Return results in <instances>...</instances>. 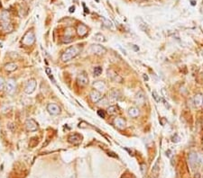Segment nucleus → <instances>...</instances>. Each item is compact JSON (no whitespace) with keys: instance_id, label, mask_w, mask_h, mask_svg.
<instances>
[{"instance_id":"1","label":"nucleus","mask_w":203,"mask_h":178,"mask_svg":"<svg viewBox=\"0 0 203 178\" xmlns=\"http://www.w3.org/2000/svg\"><path fill=\"white\" fill-rule=\"evenodd\" d=\"M80 51H81V47L80 45L70 46V47L67 48L66 50L62 54L61 60L63 62H68L70 60H72L73 58L78 56Z\"/></svg>"},{"instance_id":"2","label":"nucleus","mask_w":203,"mask_h":178,"mask_svg":"<svg viewBox=\"0 0 203 178\" xmlns=\"http://www.w3.org/2000/svg\"><path fill=\"white\" fill-rule=\"evenodd\" d=\"M0 21H1V24H2V29L6 32H11L13 31L14 27L12 25V23H10L9 14H8L7 11H4L0 15Z\"/></svg>"},{"instance_id":"3","label":"nucleus","mask_w":203,"mask_h":178,"mask_svg":"<svg viewBox=\"0 0 203 178\" xmlns=\"http://www.w3.org/2000/svg\"><path fill=\"white\" fill-rule=\"evenodd\" d=\"M189 162L194 168L203 165V154L190 153L189 155Z\"/></svg>"},{"instance_id":"4","label":"nucleus","mask_w":203,"mask_h":178,"mask_svg":"<svg viewBox=\"0 0 203 178\" xmlns=\"http://www.w3.org/2000/svg\"><path fill=\"white\" fill-rule=\"evenodd\" d=\"M35 41V36H34V32L29 31L24 34L23 40H22V43L25 46H31Z\"/></svg>"},{"instance_id":"5","label":"nucleus","mask_w":203,"mask_h":178,"mask_svg":"<svg viewBox=\"0 0 203 178\" xmlns=\"http://www.w3.org/2000/svg\"><path fill=\"white\" fill-rule=\"evenodd\" d=\"M77 84L79 86H86L89 84V78L88 75L85 72H81L77 76Z\"/></svg>"},{"instance_id":"6","label":"nucleus","mask_w":203,"mask_h":178,"mask_svg":"<svg viewBox=\"0 0 203 178\" xmlns=\"http://www.w3.org/2000/svg\"><path fill=\"white\" fill-rule=\"evenodd\" d=\"M15 88H16V84L15 79H13V78L8 79L7 84H6V90H7V94H13L15 91Z\"/></svg>"},{"instance_id":"7","label":"nucleus","mask_w":203,"mask_h":178,"mask_svg":"<svg viewBox=\"0 0 203 178\" xmlns=\"http://www.w3.org/2000/svg\"><path fill=\"white\" fill-rule=\"evenodd\" d=\"M90 50L92 53L97 54V55H102L107 52V49L104 48L103 46L99 45V44H93L90 47Z\"/></svg>"},{"instance_id":"8","label":"nucleus","mask_w":203,"mask_h":178,"mask_svg":"<svg viewBox=\"0 0 203 178\" xmlns=\"http://www.w3.org/2000/svg\"><path fill=\"white\" fill-rule=\"evenodd\" d=\"M35 87H36V81L34 79H30L27 82V84H26L25 87H24V92H25L26 94H30L34 92Z\"/></svg>"},{"instance_id":"9","label":"nucleus","mask_w":203,"mask_h":178,"mask_svg":"<svg viewBox=\"0 0 203 178\" xmlns=\"http://www.w3.org/2000/svg\"><path fill=\"white\" fill-rule=\"evenodd\" d=\"M25 128L28 131H36L38 129V124L32 119H28L25 121Z\"/></svg>"},{"instance_id":"10","label":"nucleus","mask_w":203,"mask_h":178,"mask_svg":"<svg viewBox=\"0 0 203 178\" xmlns=\"http://www.w3.org/2000/svg\"><path fill=\"white\" fill-rule=\"evenodd\" d=\"M47 111L49 112V113L52 115H58L59 113L61 112V108L58 104H49L47 106Z\"/></svg>"},{"instance_id":"11","label":"nucleus","mask_w":203,"mask_h":178,"mask_svg":"<svg viewBox=\"0 0 203 178\" xmlns=\"http://www.w3.org/2000/svg\"><path fill=\"white\" fill-rule=\"evenodd\" d=\"M107 76H108V78H110L111 80L115 81V82L122 83V81H123V78H122L121 76H119V75H117L113 69H108V70H107Z\"/></svg>"},{"instance_id":"12","label":"nucleus","mask_w":203,"mask_h":178,"mask_svg":"<svg viewBox=\"0 0 203 178\" xmlns=\"http://www.w3.org/2000/svg\"><path fill=\"white\" fill-rule=\"evenodd\" d=\"M76 32H77V33H78L79 36L83 37V36H85L87 33H88V27H87L85 24L80 23V24H78V26H77Z\"/></svg>"},{"instance_id":"13","label":"nucleus","mask_w":203,"mask_h":178,"mask_svg":"<svg viewBox=\"0 0 203 178\" xmlns=\"http://www.w3.org/2000/svg\"><path fill=\"white\" fill-rule=\"evenodd\" d=\"M89 97H90L91 101H92L93 103H97V102H99V100L101 99V94L99 91L93 90V91H91L90 94H89Z\"/></svg>"},{"instance_id":"14","label":"nucleus","mask_w":203,"mask_h":178,"mask_svg":"<svg viewBox=\"0 0 203 178\" xmlns=\"http://www.w3.org/2000/svg\"><path fill=\"white\" fill-rule=\"evenodd\" d=\"M114 124L117 128L120 129H123L125 128V125H127V122L125 121L124 120L123 118H116L114 120Z\"/></svg>"},{"instance_id":"15","label":"nucleus","mask_w":203,"mask_h":178,"mask_svg":"<svg viewBox=\"0 0 203 178\" xmlns=\"http://www.w3.org/2000/svg\"><path fill=\"white\" fill-rule=\"evenodd\" d=\"M81 139H82V138H81L80 135L73 134V135H72V136L69 137V142L72 143V144H73V145H78L80 143Z\"/></svg>"},{"instance_id":"16","label":"nucleus","mask_w":203,"mask_h":178,"mask_svg":"<svg viewBox=\"0 0 203 178\" xmlns=\"http://www.w3.org/2000/svg\"><path fill=\"white\" fill-rule=\"evenodd\" d=\"M110 97L113 100H120L122 98V94L120 91L117 90V89H112L110 91Z\"/></svg>"},{"instance_id":"17","label":"nucleus","mask_w":203,"mask_h":178,"mask_svg":"<svg viewBox=\"0 0 203 178\" xmlns=\"http://www.w3.org/2000/svg\"><path fill=\"white\" fill-rule=\"evenodd\" d=\"M193 103L194 105L196 107H199L203 104V96L200 94H197L196 96L193 97Z\"/></svg>"},{"instance_id":"18","label":"nucleus","mask_w":203,"mask_h":178,"mask_svg":"<svg viewBox=\"0 0 203 178\" xmlns=\"http://www.w3.org/2000/svg\"><path fill=\"white\" fill-rule=\"evenodd\" d=\"M93 86L95 87V89H97V91H104L106 89V84L102 81H96V82L93 84Z\"/></svg>"},{"instance_id":"19","label":"nucleus","mask_w":203,"mask_h":178,"mask_svg":"<svg viewBox=\"0 0 203 178\" xmlns=\"http://www.w3.org/2000/svg\"><path fill=\"white\" fill-rule=\"evenodd\" d=\"M139 109L136 108V107H131V108H129L128 110V114L129 116L133 117V118H135V117H137L138 115H139Z\"/></svg>"},{"instance_id":"20","label":"nucleus","mask_w":203,"mask_h":178,"mask_svg":"<svg viewBox=\"0 0 203 178\" xmlns=\"http://www.w3.org/2000/svg\"><path fill=\"white\" fill-rule=\"evenodd\" d=\"M16 68H17V66H16V64L14 63V62H10V63H7L5 65V69L7 70V71H9V72L15 71Z\"/></svg>"},{"instance_id":"21","label":"nucleus","mask_w":203,"mask_h":178,"mask_svg":"<svg viewBox=\"0 0 203 178\" xmlns=\"http://www.w3.org/2000/svg\"><path fill=\"white\" fill-rule=\"evenodd\" d=\"M107 112H108V114H110V115H115V114H117V107L115 106V105H113V106H109L108 108H107Z\"/></svg>"},{"instance_id":"22","label":"nucleus","mask_w":203,"mask_h":178,"mask_svg":"<svg viewBox=\"0 0 203 178\" xmlns=\"http://www.w3.org/2000/svg\"><path fill=\"white\" fill-rule=\"evenodd\" d=\"M94 39L96 40H97V41H100V42L106 41L105 36L103 35L102 33H97V34H95V35H94Z\"/></svg>"},{"instance_id":"23","label":"nucleus","mask_w":203,"mask_h":178,"mask_svg":"<svg viewBox=\"0 0 203 178\" xmlns=\"http://www.w3.org/2000/svg\"><path fill=\"white\" fill-rule=\"evenodd\" d=\"M136 100L141 103V104H144V102H145V94H143V92H139L136 94Z\"/></svg>"},{"instance_id":"24","label":"nucleus","mask_w":203,"mask_h":178,"mask_svg":"<svg viewBox=\"0 0 203 178\" xmlns=\"http://www.w3.org/2000/svg\"><path fill=\"white\" fill-rule=\"evenodd\" d=\"M93 73H94V76H100V74L102 73V68H101L100 67H96V68H94Z\"/></svg>"},{"instance_id":"25","label":"nucleus","mask_w":203,"mask_h":178,"mask_svg":"<svg viewBox=\"0 0 203 178\" xmlns=\"http://www.w3.org/2000/svg\"><path fill=\"white\" fill-rule=\"evenodd\" d=\"M103 22H104L105 25L107 26V27H109V28L112 27V23H111V22L109 21V20L106 19V18H103Z\"/></svg>"},{"instance_id":"26","label":"nucleus","mask_w":203,"mask_h":178,"mask_svg":"<svg viewBox=\"0 0 203 178\" xmlns=\"http://www.w3.org/2000/svg\"><path fill=\"white\" fill-rule=\"evenodd\" d=\"M5 79H4L2 76H0V91H2L4 89V87H5Z\"/></svg>"},{"instance_id":"27","label":"nucleus","mask_w":203,"mask_h":178,"mask_svg":"<svg viewBox=\"0 0 203 178\" xmlns=\"http://www.w3.org/2000/svg\"><path fill=\"white\" fill-rule=\"evenodd\" d=\"M97 114H98V116H100L101 118H105L106 117V113L103 110H98L97 111Z\"/></svg>"},{"instance_id":"28","label":"nucleus","mask_w":203,"mask_h":178,"mask_svg":"<svg viewBox=\"0 0 203 178\" xmlns=\"http://www.w3.org/2000/svg\"><path fill=\"white\" fill-rule=\"evenodd\" d=\"M153 98L155 99V100L157 101V102H159V101H160V99L158 98V94H156V92H154V91H153Z\"/></svg>"},{"instance_id":"29","label":"nucleus","mask_w":203,"mask_h":178,"mask_svg":"<svg viewBox=\"0 0 203 178\" xmlns=\"http://www.w3.org/2000/svg\"><path fill=\"white\" fill-rule=\"evenodd\" d=\"M141 167H142V173L145 174V168H146V165L145 164H143V165H141Z\"/></svg>"},{"instance_id":"30","label":"nucleus","mask_w":203,"mask_h":178,"mask_svg":"<svg viewBox=\"0 0 203 178\" xmlns=\"http://www.w3.org/2000/svg\"><path fill=\"white\" fill-rule=\"evenodd\" d=\"M46 73H47L48 76H50V75H52V73H51V70L49 68H46Z\"/></svg>"},{"instance_id":"31","label":"nucleus","mask_w":203,"mask_h":178,"mask_svg":"<svg viewBox=\"0 0 203 178\" xmlns=\"http://www.w3.org/2000/svg\"><path fill=\"white\" fill-rule=\"evenodd\" d=\"M194 178H200V175L199 173L195 174V175H194Z\"/></svg>"},{"instance_id":"32","label":"nucleus","mask_w":203,"mask_h":178,"mask_svg":"<svg viewBox=\"0 0 203 178\" xmlns=\"http://www.w3.org/2000/svg\"><path fill=\"white\" fill-rule=\"evenodd\" d=\"M74 11H75V7H70V13H72V12H74Z\"/></svg>"},{"instance_id":"33","label":"nucleus","mask_w":203,"mask_h":178,"mask_svg":"<svg viewBox=\"0 0 203 178\" xmlns=\"http://www.w3.org/2000/svg\"><path fill=\"white\" fill-rule=\"evenodd\" d=\"M114 153H112V152H108V155H110V156H112V157H117V156L116 155H113Z\"/></svg>"},{"instance_id":"34","label":"nucleus","mask_w":203,"mask_h":178,"mask_svg":"<svg viewBox=\"0 0 203 178\" xmlns=\"http://www.w3.org/2000/svg\"><path fill=\"white\" fill-rule=\"evenodd\" d=\"M24 2H26V3H31L32 0H24Z\"/></svg>"},{"instance_id":"35","label":"nucleus","mask_w":203,"mask_h":178,"mask_svg":"<svg viewBox=\"0 0 203 178\" xmlns=\"http://www.w3.org/2000/svg\"><path fill=\"white\" fill-rule=\"evenodd\" d=\"M144 78H145V79L148 80V78H147V76H144Z\"/></svg>"},{"instance_id":"36","label":"nucleus","mask_w":203,"mask_h":178,"mask_svg":"<svg viewBox=\"0 0 203 178\" xmlns=\"http://www.w3.org/2000/svg\"><path fill=\"white\" fill-rule=\"evenodd\" d=\"M202 144H203V137H202Z\"/></svg>"},{"instance_id":"37","label":"nucleus","mask_w":203,"mask_h":178,"mask_svg":"<svg viewBox=\"0 0 203 178\" xmlns=\"http://www.w3.org/2000/svg\"><path fill=\"white\" fill-rule=\"evenodd\" d=\"M99 1V0H97V2H98Z\"/></svg>"},{"instance_id":"38","label":"nucleus","mask_w":203,"mask_h":178,"mask_svg":"<svg viewBox=\"0 0 203 178\" xmlns=\"http://www.w3.org/2000/svg\"><path fill=\"white\" fill-rule=\"evenodd\" d=\"M152 178H156V177H152Z\"/></svg>"},{"instance_id":"39","label":"nucleus","mask_w":203,"mask_h":178,"mask_svg":"<svg viewBox=\"0 0 203 178\" xmlns=\"http://www.w3.org/2000/svg\"><path fill=\"white\" fill-rule=\"evenodd\" d=\"M202 107H203V104H202Z\"/></svg>"}]
</instances>
